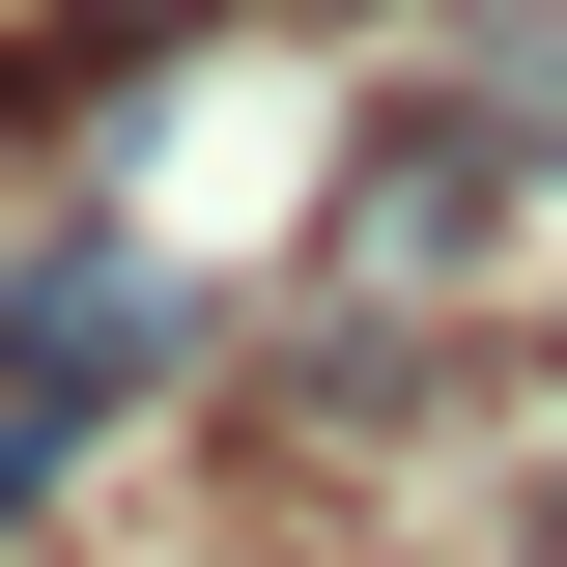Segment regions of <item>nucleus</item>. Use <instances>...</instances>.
<instances>
[{"instance_id": "nucleus-1", "label": "nucleus", "mask_w": 567, "mask_h": 567, "mask_svg": "<svg viewBox=\"0 0 567 567\" xmlns=\"http://www.w3.org/2000/svg\"><path fill=\"white\" fill-rule=\"evenodd\" d=\"M114 398H171V284L114 256V227H29V256H0V425H114Z\"/></svg>"}]
</instances>
